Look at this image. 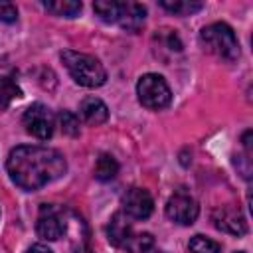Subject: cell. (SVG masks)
Here are the masks:
<instances>
[{"label":"cell","instance_id":"1","mask_svg":"<svg viewBox=\"0 0 253 253\" xmlns=\"http://www.w3.org/2000/svg\"><path fill=\"white\" fill-rule=\"evenodd\" d=\"M12 182L28 192L61 178L67 170V162L61 152L47 146H16L6 162Z\"/></svg>","mask_w":253,"mask_h":253},{"label":"cell","instance_id":"2","mask_svg":"<svg viewBox=\"0 0 253 253\" xmlns=\"http://www.w3.org/2000/svg\"><path fill=\"white\" fill-rule=\"evenodd\" d=\"M61 61L65 65V69L69 71V75L73 77L75 83L83 85V87H101L107 81V71L101 65V61L89 53H79V51H71L65 49L61 53Z\"/></svg>","mask_w":253,"mask_h":253},{"label":"cell","instance_id":"3","mask_svg":"<svg viewBox=\"0 0 253 253\" xmlns=\"http://www.w3.org/2000/svg\"><path fill=\"white\" fill-rule=\"evenodd\" d=\"M200 42H202L206 51L213 53L219 59L233 61L239 57V42H237L233 30L223 22H215V24L206 26L200 32Z\"/></svg>","mask_w":253,"mask_h":253},{"label":"cell","instance_id":"4","mask_svg":"<svg viewBox=\"0 0 253 253\" xmlns=\"http://www.w3.org/2000/svg\"><path fill=\"white\" fill-rule=\"evenodd\" d=\"M136 95H138V101L146 109H154V111L168 107L170 99H172L168 83L164 81L162 75H156V73H146L138 79Z\"/></svg>","mask_w":253,"mask_h":253},{"label":"cell","instance_id":"5","mask_svg":"<svg viewBox=\"0 0 253 253\" xmlns=\"http://www.w3.org/2000/svg\"><path fill=\"white\" fill-rule=\"evenodd\" d=\"M22 123L26 126V130L32 136L40 138V140L51 138L53 128H55V117H53V113L45 105H42V103L30 105L26 109L24 117H22Z\"/></svg>","mask_w":253,"mask_h":253},{"label":"cell","instance_id":"6","mask_svg":"<svg viewBox=\"0 0 253 253\" xmlns=\"http://www.w3.org/2000/svg\"><path fill=\"white\" fill-rule=\"evenodd\" d=\"M36 231L42 239H47V241L59 239L65 231V217L61 213V210H57L51 204H42V208L38 211Z\"/></svg>","mask_w":253,"mask_h":253},{"label":"cell","instance_id":"7","mask_svg":"<svg viewBox=\"0 0 253 253\" xmlns=\"http://www.w3.org/2000/svg\"><path fill=\"white\" fill-rule=\"evenodd\" d=\"M200 213L198 202L184 192H176L168 202H166V215L180 225H192Z\"/></svg>","mask_w":253,"mask_h":253},{"label":"cell","instance_id":"8","mask_svg":"<svg viewBox=\"0 0 253 253\" xmlns=\"http://www.w3.org/2000/svg\"><path fill=\"white\" fill-rule=\"evenodd\" d=\"M121 206L130 219H146L154 210L152 196L144 188H128L121 198Z\"/></svg>","mask_w":253,"mask_h":253},{"label":"cell","instance_id":"9","mask_svg":"<svg viewBox=\"0 0 253 253\" xmlns=\"http://www.w3.org/2000/svg\"><path fill=\"white\" fill-rule=\"evenodd\" d=\"M211 221L217 229H221L225 233H231V235H243L247 231V225H245V219H243L241 211L233 206L215 208L213 213H211Z\"/></svg>","mask_w":253,"mask_h":253},{"label":"cell","instance_id":"10","mask_svg":"<svg viewBox=\"0 0 253 253\" xmlns=\"http://www.w3.org/2000/svg\"><path fill=\"white\" fill-rule=\"evenodd\" d=\"M107 237L115 247L128 249V245H130V241L134 237V231H132V225H130V217L125 215L123 211H117L111 217L109 225H107Z\"/></svg>","mask_w":253,"mask_h":253},{"label":"cell","instance_id":"11","mask_svg":"<svg viewBox=\"0 0 253 253\" xmlns=\"http://www.w3.org/2000/svg\"><path fill=\"white\" fill-rule=\"evenodd\" d=\"M146 20V8L138 2H119V20L117 24H121L123 30L136 34Z\"/></svg>","mask_w":253,"mask_h":253},{"label":"cell","instance_id":"12","mask_svg":"<svg viewBox=\"0 0 253 253\" xmlns=\"http://www.w3.org/2000/svg\"><path fill=\"white\" fill-rule=\"evenodd\" d=\"M20 95H22V91L18 87L14 67L0 61V109H6Z\"/></svg>","mask_w":253,"mask_h":253},{"label":"cell","instance_id":"13","mask_svg":"<svg viewBox=\"0 0 253 253\" xmlns=\"http://www.w3.org/2000/svg\"><path fill=\"white\" fill-rule=\"evenodd\" d=\"M79 111H81L83 121L87 125H93V126H99L109 119V109L99 97H85L81 101Z\"/></svg>","mask_w":253,"mask_h":253},{"label":"cell","instance_id":"14","mask_svg":"<svg viewBox=\"0 0 253 253\" xmlns=\"http://www.w3.org/2000/svg\"><path fill=\"white\" fill-rule=\"evenodd\" d=\"M43 8L53 16L75 18L81 12V2H77V0H49V2H43Z\"/></svg>","mask_w":253,"mask_h":253},{"label":"cell","instance_id":"15","mask_svg":"<svg viewBox=\"0 0 253 253\" xmlns=\"http://www.w3.org/2000/svg\"><path fill=\"white\" fill-rule=\"evenodd\" d=\"M117 172H119V162L107 152L99 154V158L95 162V178L101 182H109L117 176Z\"/></svg>","mask_w":253,"mask_h":253},{"label":"cell","instance_id":"16","mask_svg":"<svg viewBox=\"0 0 253 253\" xmlns=\"http://www.w3.org/2000/svg\"><path fill=\"white\" fill-rule=\"evenodd\" d=\"M160 6H162L164 10L176 14V16H190V14L198 12V10H202V2H192V0H190V2H188V0H174V2L162 0Z\"/></svg>","mask_w":253,"mask_h":253},{"label":"cell","instance_id":"17","mask_svg":"<svg viewBox=\"0 0 253 253\" xmlns=\"http://www.w3.org/2000/svg\"><path fill=\"white\" fill-rule=\"evenodd\" d=\"M93 10L103 22L117 24V20H119V2H115V0H99L93 4Z\"/></svg>","mask_w":253,"mask_h":253},{"label":"cell","instance_id":"18","mask_svg":"<svg viewBox=\"0 0 253 253\" xmlns=\"http://www.w3.org/2000/svg\"><path fill=\"white\" fill-rule=\"evenodd\" d=\"M154 40L158 42V45H162L164 49H168L170 53H174V51H182V42L178 40V36H176V32L174 30H158L156 34H154Z\"/></svg>","mask_w":253,"mask_h":253},{"label":"cell","instance_id":"19","mask_svg":"<svg viewBox=\"0 0 253 253\" xmlns=\"http://www.w3.org/2000/svg\"><path fill=\"white\" fill-rule=\"evenodd\" d=\"M190 251L192 253H219L221 247L213 239H208L204 235H194L190 239Z\"/></svg>","mask_w":253,"mask_h":253},{"label":"cell","instance_id":"20","mask_svg":"<svg viewBox=\"0 0 253 253\" xmlns=\"http://www.w3.org/2000/svg\"><path fill=\"white\" fill-rule=\"evenodd\" d=\"M57 119H59L61 130H63L65 134H69V136H77V134H79V119H77L73 113L63 111V113H59Z\"/></svg>","mask_w":253,"mask_h":253},{"label":"cell","instance_id":"21","mask_svg":"<svg viewBox=\"0 0 253 253\" xmlns=\"http://www.w3.org/2000/svg\"><path fill=\"white\" fill-rule=\"evenodd\" d=\"M16 20H18V10H16V6L10 4V2H0V22L12 24V22H16Z\"/></svg>","mask_w":253,"mask_h":253},{"label":"cell","instance_id":"22","mask_svg":"<svg viewBox=\"0 0 253 253\" xmlns=\"http://www.w3.org/2000/svg\"><path fill=\"white\" fill-rule=\"evenodd\" d=\"M26 253H53V251H51V249H49L47 245H42V243H36V245H32V247H30V249H28Z\"/></svg>","mask_w":253,"mask_h":253},{"label":"cell","instance_id":"23","mask_svg":"<svg viewBox=\"0 0 253 253\" xmlns=\"http://www.w3.org/2000/svg\"><path fill=\"white\" fill-rule=\"evenodd\" d=\"M75 253H93V251H91L89 247H81V245H79V247L75 249Z\"/></svg>","mask_w":253,"mask_h":253},{"label":"cell","instance_id":"24","mask_svg":"<svg viewBox=\"0 0 253 253\" xmlns=\"http://www.w3.org/2000/svg\"><path fill=\"white\" fill-rule=\"evenodd\" d=\"M235 253H243V251H235Z\"/></svg>","mask_w":253,"mask_h":253}]
</instances>
